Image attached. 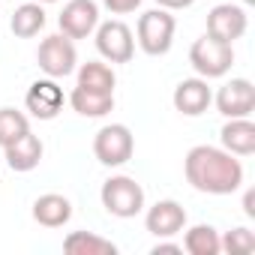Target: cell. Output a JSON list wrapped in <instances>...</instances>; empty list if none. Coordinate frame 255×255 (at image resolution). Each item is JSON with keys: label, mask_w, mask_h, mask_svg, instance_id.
<instances>
[{"label": "cell", "mask_w": 255, "mask_h": 255, "mask_svg": "<svg viewBox=\"0 0 255 255\" xmlns=\"http://www.w3.org/2000/svg\"><path fill=\"white\" fill-rule=\"evenodd\" d=\"M75 60H78L75 45H72V39L63 36V33L45 36L42 45H39V51H36V63H39V69H42L48 78H63V75H69V72L75 69Z\"/></svg>", "instance_id": "obj_6"}, {"label": "cell", "mask_w": 255, "mask_h": 255, "mask_svg": "<svg viewBox=\"0 0 255 255\" xmlns=\"http://www.w3.org/2000/svg\"><path fill=\"white\" fill-rule=\"evenodd\" d=\"M63 252L66 255H114L117 246L99 234H90V231H72L66 240H63Z\"/></svg>", "instance_id": "obj_17"}, {"label": "cell", "mask_w": 255, "mask_h": 255, "mask_svg": "<svg viewBox=\"0 0 255 255\" xmlns=\"http://www.w3.org/2000/svg\"><path fill=\"white\" fill-rule=\"evenodd\" d=\"M219 249H225L228 255H249L255 252V234L249 228H234L219 240Z\"/></svg>", "instance_id": "obj_23"}, {"label": "cell", "mask_w": 255, "mask_h": 255, "mask_svg": "<svg viewBox=\"0 0 255 255\" xmlns=\"http://www.w3.org/2000/svg\"><path fill=\"white\" fill-rule=\"evenodd\" d=\"M39 3H54V0H39Z\"/></svg>", "instance_id": "obj_28"}, {"label": "cell", "mask_w": 255, "mask_h": 255, "mask_svg": "<svg viewBox=\"0 0 255 255\" xmlns=\"http://www.w3.org/2000/svg\"><path fill=\"white\" fill-rule=\"evenodd\" d=\"M174 39V15H168V9H150L138 18V45L159 57L171 48Z\"/></svg>", "instance_id": "obj_5"}, {"label": "cell", "mask_w": 255, "mask_h": 255, "mask_svg": "<svg viewBox=\"0 0 255 255\" xmlns=\"http://www.w3.org/2000/svg\"><path fill=\"white\" fill-rule=\"evenodd\" d=\"M210 87L204 78H183L177 87H174V108L186 117H195L201 111H207L210 105Z\"/></svg>", "instance_id": "obj_13"}, {"label": "cell", "mask_w": 255, "mask_h": 255, "mask_svg": "<svg viewBox=\"0 0 255 255\" xmlns=\"http://www.w3.org/2000/svg\"><path fill=\"white\" fill-rule=\"evenodd\" d=\"M183 171H186V180L198 192H210V195H228L243 183L240 159H234V153L210 147V144L192 147L186 153Z\"/></svg>", "instance_id": "obj_1"}, {"label": "cell", "mask_w": 255, "mask_h": 255, "mask_svg": "<svg viewBox=\"0 0 255 255\" xmlns=\"http://www.w3.org/2000/svg\"><path fill=\"white\" fill-rule=\"evenodd\" d=\"M57 21H60V33L63 36L84 39L96 27V21H99V9H96L93 0H69Z\"/></svg>", "instance_id": "obj_9"}, {"label": "cell", "mask_w": 255, "mask_h": 255, "mask_svg": "<svg viewBox=\"0 0 255 255\" xmlns=\"http://www.w3.org/2000/svg\"><path fill=\"white\" fill-rule=\"evenodd\" d=\"M183 249L192 252V255H216L219 252V234L213 225H195L186 231V240H183Z\"/></svg>", "instance_id": "obj_21"}, {"label": "cell", "mask_w": 255, "mask_h": 255, "mask_svg": "<svg viewBox=\"0 0 255 255\" xmlns=\"http://www.w3.org/2000/svg\"><path fill=\"white\" fill-rule=\"evenodd\" d=\"M189 63L195 66L198 75L204 78H219L231 69L234 63V48L231 42H222V39H213L210 33H204L201 39L192 42L189 48Z\"/></svg>", "instance_id": "obj_3"}, {"label": "cell", "mask_w": 255, "mask_h": 255, "mask_svg": "<svg viewBox=\"0 0 255 255\" xmlns=\"http://www.w3.org/2000/svg\"><path fill=\"white\" fill-rule=\"evenodd\" d=\"M27 129H30V126H27V117L21 111H15V108H0V147L12 144Z\"/></svg>", "instance_id": "obj_22"}, {"label": "cell", "mask_w": 255, "mask_h": 255, "mask_svg": "<svg viewBox=\"0 0 255 255\" xmlns=\"http://www.w3.org/2000/svg\"><path fill=\"white\" fill-rule=\"evenodd\" d=\"M207 33L222 42H234L246 33V12L234 3H219L207 12Z\"/></svg>", "instance_id": "obj_10"}, {"label": "cell", "mask_w": 255, "mask_h": 255, "mask_svg": "<svg viewBox=\"0 0 255 255\" xmlns=\"http://www.w3.org/2000/svg\"><path fill=\"white\" fill-rule=\"evenodd\" d=\"M138 3H141V0H105V6H108L114 15H126V12H132Z\"/></svg>", "instance_id": "obj_24"}, {"label": "cell", "mask_w": 255, "mask_h": 255, "mask_svg": "<svg viewBox=\"0 0 255 255\" xmlns=\"http://www.w3.org/2000/svg\"><path fill=\"white\" fill-rule=\"evenodd\" d=\"M216 108L225 117H249L255 111V87L246 78H231L216 93Z\"/></svg>", "instance_id": "obj_8"}, {"label": "cell", "mask_w": 255, "mask_h": 255, "mask_svg": "<svg viewBox=\"0 0 255 255\" xmlns=\"http://www.w3.org/2000/svg\"><path fill=\"white\" fill-rule=\"evenodd\" d=\"M144 225H147V231L156 234V237H171V234L183 231V225H186V210H183L177 201H156V204L147 210Z\"/></svg>", "instance_id": "obj_12"}, {"label": "cell", "mask_w": 255, "mask_h": 255, "mask_svg": "<svg viewBox=\"0 0 255 255\" xmlns=\"http://www.w3.org/2000/svg\"><path fill=\"white\" fill-rule=\"evenodd\" d=\"M24 105H27V111H30L33 117L51 120V117H57L60 108H63V90H60L51 78L33 81L30 90H27V96H24Z\"/></svg>", "instance_id": "obj_11"}, {"label": "cell", "mask_w": 255, "mask_h": 255, "mask_svg": "<svg viewBox=\"0 0 255 255\" xmlns=\"http://www.w3.org/2000/svg\"><path fill=\"white\" fill-rule=\"evenodd\" d=\"M156 3H159L162 9H183V6L192 3V0H156Z\"/></svg>", "instance_id": "obj_26"}, {"label": "cell", "mask_w": 255, "mask_h": 255, "mask_svg": "<svg viewBox=\"0 0 255 255\" xmlns=\"http://www.w3.org/2000/svg\"><path fill=\"white\" fill-rule=\"evenodd\" d=\"M222 144L234 156H249L255 153V123L246 117H231L222 126Z\"/></svg>", "instance_id": "obj_15"}, {"label": "cell", "mask_w": 255, "mask_h": 255, "mask_svg": "<svg viewBox=\"0 0 255 255\" xmlns=\"http://www.w3.org/2000/svg\"><path fill=\"white\" fill-rule=\"evenodd\" d=\"M45 27V9L39 3H21L12 15V33L27 39V36H36L39 30Z\"/></svg>", "instance_id": "obj_20"}, {"label": "cell", "mask_w": 255, "mask_h": 255, "mask_svg": "<svg viewBox=\"0 0 255 255\" xmlns=\"http://www.w3.org/2000/svg\"><path fill=\"white\" fill-rule=\"evenodd\" d=\"M69 102L84 117H105L108 111H114V93H96V90L75 87L72 96H69Z\"/></svg>", "instance_id": "obj_18"}, {"label": "cell", "mask_w": 255, "mask_h": 255, "mask_svg": "<svg viewBox=\"0 0 255 255\" xmlns=\"http://www.w3.org/2000/svg\"><path fill=\"white\" fill-rule=\"evenodd\" d=\"M132 150H135L132 132H129V126H123V123L102 126L93 138V153L102 165H123L132 156Z\"/></svg>", "instance_id": "obj_4"}, {"label": "cell", "mask_w": 255, "mask_h": 255, "mask_svg": "<svg viewBox=\"0 0 255 255\" xmlns=\"http://www.w3.org/2000/svg\"><path fill=\"white\" fill-rule=\"evenodd\" d=\"M102 207L111 216H120V219L135 216L144 207V189H141V183H135L132 177H126V174L108 177L102 183Z\"/></svg>", "instance_id": "obj_2"}, {"label": "cell", "mask_w": 255, "mask_h": 255, "mask_svg": "<svg viewBox=\"0 0 255 255\" xmlns=\"http://www.w3.org/2000/svg\"><path fill=\"white\" fill-rule=\"evenodd\" d=\"M96 48L111 63H126V60L132 57V51H135L129 24H123V21H105V24H99V30H96Z\"/></svg>", "instance_id": "obj_7"}, {"label": "cell", "mask_w": 255, "mask_h": 255, "mask_svg": "<svg viewBox=\"0 0 255 255\" xmlns=\"http://www.w3.org/2000/svg\"><path fill=\"white\" fill-rule=\"evenodd\" d=\"M243 3H255V0H243Z\"/></svg>", "instance_id": "obj_29"}, {"label": "cell", "mask_w": 255, "mask_h": 255, "mask_svg": "<svg viewBox=\"0 0 255 255\" xmlns=\"http://www.w3.org/2000/svg\"><path fill=\"white\" fill-rule=\"evenodd\" d=\"M183 252V246H177V243H156L153 246V255H180Z\"/></svg>", "instance_id": "obj_25"}, {"label": "cell", "mask_w": 255, "mask_h": 255, "mask_svg": "<svg viewBox=\"0 0 255 255\" xmlns=\"http://www.w3.org/2000/svg\"><path fill=\"white\" fill-rule=\"evenodd\" d=\"M3 150H6V162H9L12 171H30V168H36L39 159H42V141H39L30 129H27L24 135H18L12 144H6Z\"/></svg>", "instance_id": "obj_14"}, {"label": "cell", "mask_w": 255, "mask_h": 255, "mask_svg": "<svg viewBox=\"0 0 255 255\" xmlns=\"http://www.w3.org/2000/svg\"><path fill=\"white\" fill-rule=\"evenodd\" d=\"M243 210H246V216H255V192L252 189L243 195Z\"/></svg>", "instance_id": "obj_27"}, {"label": "cell", "mask_w": 255, "mask_h": 255, "mask_svg": "<svg viewBox=\"0 0 255 255\" xmlns=\"http://www.w3.org/2000/svg\"><path fill=\"white\" fill-rule=\"evenodd\" d=\"M114 69L99 63V60H87L78 69V87L84 90H96V93H114Z\"/></svg>", "instance_id": "obj_19"}, {"label": "cell", "mask_w": 255, "mask_h": 255, "mask_svg": "<svg viewBox=\"0 0 255 255\" xmlns=\"http://www.w3.org/2000/svg\"><path fill=\"white\" fill-rule=\"evenodd\" d=\"M69 216H72V204H69V198H63L57 192L39 195L33 201V219L45 228H60L69 222Z\"/></svg>", "instance_id": "obj_16"}]
</instances>
